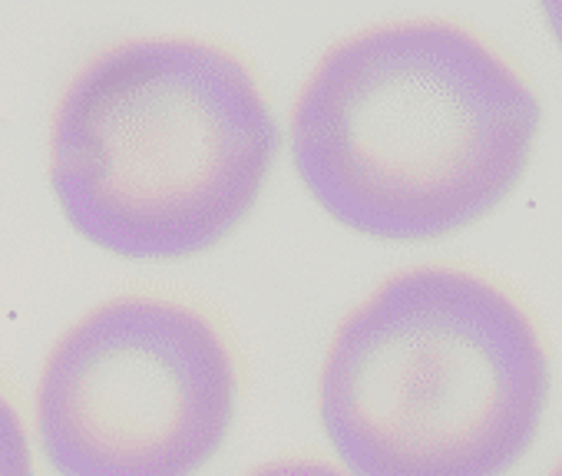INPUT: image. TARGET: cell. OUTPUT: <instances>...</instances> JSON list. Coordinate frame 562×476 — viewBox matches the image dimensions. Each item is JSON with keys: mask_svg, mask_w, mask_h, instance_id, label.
I'll return each instance as SVG.
<instances>
[{"mask_svg": "<svg viewBox=\"0 0 562 476\" xmlns=\"http://www.w3.org/2000/svg\"><path fill=\"white\" fill-rule=\"evenodd\" d=\"M539 123V97L480 34L401 21L322 57L292 113V159L345 228L434 242L519 185Z\"/></svg>", "mask_w": 562, "mask_h": 476, "instance_id": "cell-1", "label": "cell"}, {"mask_svg": "<svg viewBox=\"0 0 562 476\" xmlns=\"http://www.w3.org/2000/svg\"><path fill=\"white\" fill-rule=\"evenodd\" d=\"M278 143L238 57L189 37L126 41L67 83L50 182L87 242L120 259H189L251 212Z\"/></svg>", "mask_w": 562, "mask_h": 476, "instance_id": "cell-2", "label": "cell"}, {"mask_svg": "<svg viewBox=\"0 0 562 476\" xmlns=\"http://www.w3.org/2000/svg\"><path fill=\"white\" fill-rule=\"evenodd\" d=\"M549 381L546 341L503 285L417 265L341 321L318 407L351 476H506L539 437Z\"/></svg>", "mask_w": 562, "mask_h": 476, "instance_id": "cell-3", "label": "cell"}, {"mask_svg": "<svg viewBox=\"0 0 562 476\" xmlns=\"http://www.w3.org/2000/svg\"><path fill=\"white\" fill-rule=\"evenodd\" d=\"M238 374L222 331L166 298H116L50 351L37 430L60 476H195L225 443Z\"/></svg>", "mask_w": 562, "mask_h": 476, "instance_id": "cell-4", "label": "cell"}, {"mask_svg": "<svg viewBox=\"0 0 562 476\" xmlns=\"http://www.w3.org/2000/svg\"><path fill=\"white\" fill-rule=\"evenodd\" d=\"M0 476H34L24 420L4 394H0Z\"/></svg>", "mask_w": 562, "mask_h": 476, "instance_id": "cell-5", "label": "cell"}, {"mask_svg": "<svg viewBox=\"0 0 562 476\" xmlns=\"http://www.w3.org/2000/svg\"><path fill=\"white\" fill-rule=\"evenodd\" d=\"M248 476H345V473L322 460H274L251 469Z\"/></svg>", "mask_w": 562, "mask_h": 476, "instance_id": "cell-6", "label": "cell"}, {"mask_svg": "<svg viewBox=\"0 0 562 476\" xmlns=\"http://www.w3.org/2000/svg\"><path fill=\"white\" fill-rule=\"evenodd\" d=\"M542 18H546V24H549L552 41H555L559 50H562V4H546V8H542Z\"/></svg>", "mask_w": 562, "mask_h": 476, "instance_id": "cell-7", "label": "cell"}, {"mask_svg": "<svg viewBox=\"0 0 562 476\" xmlns=\"http://www.w3.org/2000/svg\"><path fill=\"white\" fill-rule=\"evenodd\" d=\"M549 476H562V460H559V463L552 466V473H549Z\"/></svg>", "mask_w": 562, "mask_h": 476, "instance_id": "cell-8", "label": "cell"}]
</instances>
